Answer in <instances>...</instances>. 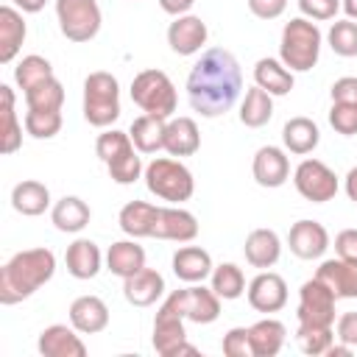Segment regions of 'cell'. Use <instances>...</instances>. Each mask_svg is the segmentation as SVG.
<instances>
[{
	"mask_svg": "<svg viewBox=\"0 0 357 357\" xmlns=\"http://www.w3.org/2000/svg\"><path fill=\"white\" fill-rule=\"evenodd\" d=\"M240 89H243V73L237 59L226 47L204 50L187 75V98L201 117L226 114L237 103Z\"/></svg>",
	"mask_w": 357,
	"mask_h": 357,
	"instance_id": "cell-1",
	"label": "cell"
},
{
	"mask_svg": "<svg viewBox=\"0 0 357 357\" xmlns=\"http://www.w3.org/2000/svg\"><path fill=\"white\" fill-rule=\"evenodd\" d=\"M56 273V257L50 248H28L14 254L0 271V304L11 307L33 296Z\"/></svg>",
	"mask_w": 357,
	"mask_h": 357,
	"instance_id": "cell-2",
	"label": "cell"
},
{
	"mask_svg": "<svg viewBox=\"0 0 357 357\" xmlns=\"http://www.w3.org/2000/svg\"><path fill=\"white\" fill-rule=\"evenodd\" d=\"M282 64L290 73H307L318 64L321 56V31L312 20L296 17L282 28V45H279Z\"/></svg>",
	"mask_w": 357,
	"mask_h": 357,
	"instance_id": "cell-3",
	"label": "cell"
},
{
	"mask_svg": "<svg viewBox=\"0 0 357 357\" xmlns=\"http://www.w3.org/2000/svg\"><path fill=\"white\" fill-rule=\"evenodd\" d=\"M120 117V84L112 73H89L84 81V120L106 128Z\"/></svg>",
	"mask_w": 357,
	"mask_h": 357,
	"instance_id": "cell-4",
	"label": "cell"
},
{
	"mask_svg": "<svg viewBox=\"0 0 357 357\" xmlns=\"http://www.w3.org/2000/svg\"><path fill=\"white\" fill-rule=\"evenodd\" d=\"M145 187L162 198V201H170V204H181V201H190L192 192H195V178L190 173L187 165H181L178 159H170V156H159L153 159L148 167H145Z\"/></svg>",
	"mask_w": 357,
	"mask_h": 357,
	"instance_id": "cell-5",
	"label": "cell"
},
{
	"mask_svg": "<svg viewBox=\"0 0 357 357\" xmlns=\"http://www.w3.org/2000/svg\"><path fill=\"white\" fill-rule=\"evenodd\" d=\"M131 100L145 114H153V117H162V120H167L176 112V103H178L176 86L167 78V73H162V70L137 73L134 81H131Z\"/></svg>",
	"mask_w": 357,
	"mask_h": 357,
	"instance_id": "cell-6",
	"label": "cell"
},
{
	"mask_svg": "<svg viewBox=\"0 0 357 357\" xmlns=\"http://www.w3.org/2000/svg\"><path fill=\"white\" fill-rule=\"evenodd\" d=\"M59 28L70 42H89L100 31L98 0H56Z\"/></svg>",
	"mask_w": 357,
	"mask_h": 357,
	"instance_id": "cell-7",
	"label": "cell"
},
{
	"mask_svg": "<svg viewBox=\"0 0 357 357\" xmlns=\"http://www.w3.org/2000/svg\"><path fill=\"white\" fill-rule=\"evenodd\" d=\"M335 301L337 296L318 279H307L298 290V326H332L335 324Z\"/></svg>",
	"mask_w": 357,
	"mask_h": 357,
	"instance_id": "cell-8",
	"label": "cell"
},
{
	"mask_svg": "<svg viewBox=\"0 0 357 357\" xmlns=\"http://www.w3.org/2000/svg\"><path fill=\"white\" fill-rule=\"evenodd\" d=\"M293 184H296L298 195H304L312 204L332 201L337 192V176L321 159H304L293 173Z\"/></svg>",
	"mask_w": 357,
	"mask_h": 357,
	"instance_id": "cell-9",
	"label": "cell"
},
{
	"mask_svg": "<svg viewBox=\"0 0 357 357\" xmlns=\"http://www.w3.org/2000/svg\"><path fill=\"white\" fill-rule=\"evenodd\" d=\"M170 298L178 307V312L192 324H212L220 315V296L212 287L206 290L204 284H192L184 290H173Z\"/></svg>",
	"mask_w": 357,
	"mask_h": 357,
	"instance_id": "cell-10",
	"label": "cell"
},
{
	"mask_svg": "<svg viewBox=\"0 0 357 357\" xmlns=\"http://www.w3.org/2000/svg\"><path fill=\"white\" fill-rule=\"evenodd\" d=\"M187 343V332H184V315L178 312V307L173 304V298L167 296L165 304L156 312L153 321V349L162 357H176L178 346Z\"/></svg>",
	"mask_w": 357,
	"mask_h": 357,
	"instance_id": "cell-11",
	"label": "cell"
},
{
	"mask_svg": "<svg viewBox=\"0 0 357 357\" xmlns=\"http://www.w3.org/2000/svg\"><path fill=\"white\" fill-rule=\"evenodd\" d=\"M206 36H209L206 22H204L201 17H195V14H181V17H176V20L170 22V28H167V45H170V50L178 53V56H192V53H198V50L206 45Z\"/></svg>",
	"mask_w": 357,
	"mask_h": 357,
	"instance_id": "cell-12",
	"label": "cell"
},
{
	"mask_svg": "<svg viewBox=\"0 0 357 357\" xmlns=\"http://www.w3.org/2000/svg\"><path fill=\"white\" fill-rule=\"evenodd\" d=\"M248 304L257 312H279L287 304V282L273 271H262L248 284Z\"/></svg>",
	"mask_w": 357,
	"mask_h": 357,
	"instance_id": "cell-13",
	"label": "cell"
},
{
	"mask_svg": "<svg viewBox=\"0 0 357 357\" xmlns=\"http://www.w3.org/2000/svg\"><path fill=\"white\" fill-rule=\"evenodd\" d=\"M287 245L298 259H318L329 248V231L318 220H296L287 231Z\"/></svg>",
	"mask_w": 357,
	"mask_h": 357,
	"instance_id": "cell-14",
	"label": "cell"
},
{
	"mask_svg": "<svg viewBox=\"0 0 357 357\" xmlns=\"http://www.w3.org/2000/svg\"><path fill=\"white\" fill-rule=\"evenodd\" d=\"M195 234H198V220L192 212H187L181 206H159L151 237L173 240V243H190V240H195Z\"/></svg>",
	"mask_w": 357,
	"mask_h": 357,
	"instance_id": "cell-15",
	"label": "cell"
},
{
	"mask_svg": "<svg viewBox=\"0 0 357 357\" xmlns=\"http://www.w3.org/2000/svg\"><path fill=\"white\" fill-rule=\"evenodd\" d=\"M75 326H64V324H53L47 329H42L39 335V354L45 357H86V346L84 340L75 335Z\"/></svg>",
	"mask_w": 357,
	"mask_h": 357,
	"instance_id": "cell-16",
	"label": "cell"
},
{
	"mask_svg": "<svg viewBox=\"0 0 357 357\" xmlns=\"http://www.w3.org/2000/svg\"><path fill=\"white\" fill-rule=\"evenodd\" d=\"M254 178L259 187H282L290 176V162L284 156L282 148L276 145H262L257 153H254Z\"/></svg>",
	"mask_w": 357,
	"mask_h": 357,
	"instance_id": "cell-17",
	"label": "cell"
},
{
	"mask_svg": "<svg viewBox=\"0 0 357 357\" xmlns=\"http://www.w3.org/2000/svg\"><path fill=\"white\" fill-rule=\"evenodd\" d=\"M70 324L81 335H98L109 326V307L98 296H78L70 304Z\"/></svg>",
	"mask_w": 357,
	"mask_h": 357,
	"instance_id": "cell-18",
	"label": "cell"
},
{
	"mask_svg": "<svg viewBox=\"0 0 357 357\" xmlns=\"http://www.w3.org/2000/svg\"><path fill=\"white\" fill-rule=\"evenodd\" d=\"M162 293H165V279L153 268H142L134 276L123 279V296L134 307H151L156 304V298H162Z\"/></svg>",
	"mask_w": 357,
	"mask_h": 357,
	"instance_id": "cell-19",
	"label": "cell"
},
{
	"mask_svg": "<svg viewBox=\"0 0 357 357\" xmlns=\"http://www.w3.org/2000/svg\"><path fill=\"white\" fill-rule=\"evenodd\" d=\"M315 276L337 296V298H357V262L349 259H324Z\"/></svg>",
	"mask_w": 357,
	"mask_h": 357,
	"instance_id": "cell-20",
	"label": "cell"
},
{
	"mask_svg": "<svg viewBox=\"0 0 357 357\" xmlns=\"http://www.w3.org/2000/svg\"><path fill=\"white\" fill-rule=\"evenodd\" d=\"M212 257L201 245H184L173 254V273L187 284L204 282L206 276H212Z\"/></svg>",
	"mask_w": 357,
	"mask_h": 357,
	"instance_id": "cell-21",
	"label": "cell"
},
{
	"mask_svg": "<svg viewBox=\"0 0 357 357\" xmlns=\"http://www.w3.org/2000/svg\"><path fill=\"white\" fill-rule=\"evenodd\" d=\"M201 148V131L192 117H173L165 128V151L170 156H192Z\"/></svg>",
	"mask_w": 357,
	"mask_h": 357,
	"instance_id": "cell-22",
	"label": "cell"
},
{
	"mask_svg": "<svg viewBox=\"0 0 357 357\" xmlns=\"http://www.w3.org/2000/svg\"><path fill=\"white\" fill-rule=\"evenodd\" d=\"M243 254H245L248 265H254V268H271L282 257V240H279V234L273 229H254L245 237Z\"/></svg>",
	"mask_w": 357,
	"mask_h": 357,
	"instance_id": "cell-23",
	"label": "cell"
},
{
	"mask_svg": "<svg viewBox=\"0 0 357 357\" xmlns=\"http://www.w3.org/2000/svg\"><path fill=\"white\" fill-rule=\"evenodd\" d=\"M106 268L114 276L128 279V276H134L137 271L145 268V248L134 240H117L106 251Z\"/></svg>",
	"mask_w": 357,
	"mask_h": 357,
	"instance_id": "cell-24",
	"label": "cell"
},
{
	"mask_svg": "<svg viewBox=\"0 0 357 357\" xmlns=\"http://www.w3.org/2000/svg\"><path fill=\"white\" fill-rule=\"evenodd\" d=\"M25 33H28V28H25L22 14L11 6H3L0 8V61L3 64L14 61V56L20 53L22 42H25Z\"/></svg>",
	"mask_w": 357,
	"mask_h": 357,
	"instance_id": "cell-25",
	"label": "cell"
},
{
	"mask_svg": "<svg viewBox=\"0 0 357 357\" xmlns=\"http://www.w3.org/2000/svg\"><path fill=\"white\" fill-rule=\"evenodd\" d=\"M248 337H251L254 357H273V354L282 351L284 337H287V329L276 318H262L254 326H248Z\"/></svg>",
	"mask_w": 357,
	"mask_h": 357,
	"instance_id": "cell-26",
	"label": "cell"
},
{
	"mask_svg": "<svg viewBox=\"0 0 357 357\" xmlns=\"http://www.w3.org/2000/svg\"><path fill=\"white\" fill-rule=\"evenodd\" d=\"M165 128H167V123L162 117L139 114L131 123L128 137L139 153H156V151H165Z\"/></svg>",
	"mask_w": 357,
	"mask_h": 357,
	"instance_id": "cell-27",
	"label": "cell"
},
{
	"mask_svg": "<svg viewBox=\"0 0 357 357\" xmlns=\"http://www.w3.org/2000/svg\"><path fill=\"white\" fill-rule=\"evenodd\" d=\"M282 142H284V148L290 153L304 156V153H312L318 148L321 131L310 117H290L284 123V128H282Z\"/></svg>",
	"mask_w": 357,
	"mask_h": 357,
	"instance_id": "cell-28",
	"label": "cell"
},
{
	"mask_svg": "<svg viewBox=\"0 0 357 357\" xmlns=\"http://www.w3.org/2000/svg\"><path fill=\"white\" fill-rule=\"evenodd\" d=\"M159 206L148 204V201H128L120 209V229L128 237H151L153 234V223H156Z\"/></svg>",
	"mask_w": 357,
	"mask_h": 357,
	"instance_id": "cell-29",
	"label": "cell"
},
{
	"mask_svg": "<svg viewBox=\"0 0 357 357\" xmlns=\"http://www.w3.org/2000/svg\"><path fill=\"white\" fill-rule=\"evenodd\" d=\"M64 262H67L70 276H75V279H92L100 271V248L92 240H84L81 237L73 245H67Z\"/></svg>",
	"mask_w": 357,
	"mask_h": 357,
	"instance_id": "cell-30",
	"label": "cell"
},
{
	"mask_svg": "<svg viewBox=\"0 0 357 357\" xmlns=\"http://www.w3.org/2000/svg\"><path fill=\"white\" fill-rule=\"evenodd\" d=\"M0 151L14 153L22 145V126L14 112V92L8 84H0Z\"/></svg>",
	"mask_w": 357,
	"mask_h": 357,
	"instance_id": "cell-31",
	"label": "cell"
},
{
	"mask_svg": "<svg viewBox=\"0 0 357 357\" xmlns=\"http://www.w3.org/2000/svg\"><path fill=\"white\" fill-rule=\"evenodd\" d=\"M11 206L20 212V215H28V218H36L42 215L47 206H50V190L42 184V181H20L14 184L11 190Z\"/></svg>",
	"mask_w": 357,
	"mask_h": 357,
	"instance_id": "cell-32",
	"label": "cell"
},
{
	"mask_svg": "<svg viewBox=\"0 0 357 357\" xmlns=\"http://www.w3.org/2000/svg\"><path fill=\"white\" fill-rule=\"evenodd\" d=\"M254 81L273 98H282L293 89V73L276 59H259L254 64Z\"/></svg>",
	"mask_w": 357,
	"mask_h": 357,
	"instance_id": "cell-33",
	"label": "cell"
},
{
	"mask_svg": "<svg viewBox=\"0 0 357 357\" xmlns=\"http://www.w3.org/2000/svg\"><path fill=\"white\" fill-rule=\"evenodd\" d=\"M89 218H92V212H89V206H86L78 195H64L61 201H56V206H53V212H50L53 226H56L59 231H67V234L81 231V229L89 223Z\"/></svg>",
	"mask_w": 357,
	"mask_h": 357,
	"instance_id": "cell-34",
	"label": "cell"
},
{
	"mask_svg": "<svg viewBox=\"0 0 357 357\" xmlns=\"http://www.w3.org/2000/svg\"><path fill=\"white\" fill-rule=\"evenodd\" d=\"M273 117V95H268L262 86H248L245 98L240 103V123L248 128H259Z\"/></svg>",
	"mask_w": 357,
	"mask_h": 357,
	"instance_id": "cell-35",
	"label": "cell"
},
{
	"mask_svg": "<svg viewBox=\"0 0 357 357\" xmlns=\"http://www.w3.org/2000/svg\"><path fill=\"white\" fill-rule=\"evenodd\" d=\"M47 78H53V67H50V61H47L45 56L31 53V56L20 59V64L14 67V81L20 84L22 92H28V89H33V86L45 84Z\"/></svg>",
	"mask_w": 357,
	"mask_h": 357,
	"instance_id": "cell-36",
	"label": "cell"
},
{
	"mask_svg": "<svg viewBox=\"0 0 357 357\" xmlns=\"http://www.w3.org/2000/svg\"><path fill=\"white\" fill-rule=\"evenodd\" d=\"M212 290L223 298V301H234L243 296L245 290V276L234 262H220L218 268H212Z\"/></svg>",
	"mask_w": 357,
	"mask_h": 357,
	"instance_id": "cell-37",
	"label": "cell"
},
{
	"mask_svg": "<svg viewBox=\"0 0 357 357\" xmlns=\"http://www.w3.org/2000/svg\"><path fill=\"white\" fill-rule=\"evenodd\" d=\"M25 103H28V109L61 112V106H64V86H61V81L53 75V78H47L45 84L28 89V92H25Z\"/></svg>",
	"mask_w": 357,
	"mask_h": 357,
	"instance_id": "cell-38",
	"label": "cell"
},
{
	"mask_svg": "<svg viewBox=\"0 0 357 357\" xmlns=\"http://www.w3.org/2000/svg\"><path fill=\"white\" fill-rule=\"evenodd\" d=\"M25 131L33 139H50L61 131V112H45V109H28L25 114Z\"/></svg>",
	"mask_w": 357,
	"mask_h": 357,
	"instance_id": "cell-39",
	"label": "cell"
},
{
	"mask_svg": "<svg viewBox=\"0 0 357 357\" xmlns=\"http://www.w3.org/2000/svg\"><path fill=\"white\" fill-rule=\"evenodd\" d=\"M326 39H329V47H332L337 56H343V59L357 56V22H351V20H337V22H332Z\"/></svg>",
	"mask_w": 357,
	"mask_h": 357,
	"instance_id": "cell-40",
	"label": "cell"
},
{
	"mask_svg": "<svg viewBox=\"0 0 357 357\" xmlns=\"http://www.w3.org/2000/svg\"><path fill=\"white\" fill-rule=\"evenodd\" d=\"M332 326H298L296 329V343L304 354H326L332 346Z\"/></svg>",
	"mask_w": 357,
	"mask_h": 357,
	"instance_id": "cell-41",
	"label": "cell"
},
{
	"mask_svg": "<svg viewBox=\"0 0 357 357\" xmlns=\"http://www.w3.org/2000/svg\"><path fill=\"white\" fill-rule=\"evenodd\" d=\"M106 167H109L112 181H117V184H134L139 178V173H142V162L137 156V148H128L126 153L114 156Z\"/></svg>",
	"mask_w": 357,
	"mask_h": 357,
	"instance_id": "cell-42",
	"label": "cell"
},
{
	"mask_svg": "<svg viewBox=\"0 0 357 357\" xmlns=\"http://www.w3.org/2000/svg\"><path fill=\"white\" fill-rule=\"evenodd\" d=\"M128 148H134L131 137H128L126 131H117V128H112V131H103V134L98 137V142H95V151H98V156H100L106 165H109L114 156L126 153Z\"/></svg>",
	"mask_w": 357,
	"mask_h": 357,
	"instance_id": "cell-43",
	"label": "cell"
},
{
	"mask_svg": "<svg viewBox=\"0 0 357 357\" xmlns=\"http://www.w3.org/2000/svg\"><path fill=\"white\" fill-rule=\"evenodd\" d=\"M329 126L337 134H343V137H354L357 134V106L332 103V109H329Z\"/></svg>",
	"mask_w": 357,
	"mask_h": 357,
	"instance_id": "cell-44",
	"label": "cell"
},
{
	"mask_svg": "<svg viewBox=\"0 0 357 357\" xmlns=\"http://www.w3.org/2000/svg\"><path fill=\"white\" fill-rule=\"evenodd\" d=\"M223 354L226 357H254L251 351V337L245 326H234L223 335Z\"/></svg>",
	"mask_w": 357,
	"mask_h": 357,
	"instance_id": "cell-45",
	"label": "cell"
},
{
	"mask_svg": "<svg viewBox=\"0 0 357 357\" xmlns=\"http://www.w3.org/2000/svg\"><path fill=\"white\" fill-rule=\"evenodd\" d=\"M298 8L307 20H332L340 8V0H298Z\"/></svg>",
	"mask_w": 357,
	"mask_h": 357,
	"instance_id": "cell-46",
	"label": "cell"
},
{
	"mask_svg": "<svg viewBox=\"0 0 357 357\" xmlns=\"http://www.w3.org/2000/svg\"><path fill=\"white\" fill-rule=\"evenodd\" d=\"M332 95V103H349V106H357V78L354 75H343L332 84L329 89Z\"/></svg>",
	"mask_w": 357,
	"mask_h": 357,
	"instance_id": "cell-47",
	"label": "cell"
},
{
	"mask_svg": "<svg viewBox=\"0 0 357 357\" xmlns=\"http://www.w3.org/2000/svg\"><path fill=\"white\" fill-rule=\"evenodd\" d=\"M248 8L259 20H276V17L284 14L287 0H248Z\"/></svg>",
	"mask_w": 357,
	"mask_h": 357,
	"instance_id": "cell-48",
	"label": "cell"
},
{
	"mask_svg": "<svg viewBox=\"0 0 357 357\" xmlns=\"http://www.w3.org/2000/svg\"><path fill=\"white\" fill-rule=\"evenodd\" d=\"M335 251H337L340 259L357 262V229H343L335 237Z\"/></svg>",
	"mask_w": 357,
	"mask_h": 357,
	"instance_id": "cell-49",
	"label": "cell"
},
{
	"mask_svg": "<svg viewBox=\"0 0 357 357\" xmlns=\"http://www.w3.org/2000/svg\"><path fill=\"white\" fill-rule=\"evenodd\" d=\"M337 340L357 346V312H343L337 318Z\"/></svg>",
	"mask_w": 357,
	"mask_h": 357,
	"instance_id": "cell-50",
	"label": "cell"
},
{
	"mask_svg": "<svg viewBox=\"0 0 357 357\" xmlns=\"http://www.w3.org/2000/svg\"><path fill=\"white\" fill-rule=\"evenodd\" d=\"M192 3H195V0H159L162 11H167V14H173V17L187 14V11L192 8Z\"/></svg>",
	"mask_w": 357,
	"mask_h": 357,
	"instance_id": "cell-51",
	"label": "cell"
},
{
	"mask_svg": "<svg viewBox=\"0 0 357 357\" xmlns=\"http://www.w3.org/2000/svg\"><path fill=\"white\" fill-rule=\"evenodd\" d=\"M45 3H47V0H14V6H17V8H22V11H28V14L42 11V8H45Z\"/></svg>",
	"mask_w": 357,
	"mask_h": 357,
	"instance_id": "cell-52",
	"label": "cell"
},
{
	"mask_svg": "<svg viewBox=\"0 0 357 357\" xmlns=\"http://www.w3.org/2000/svg\"><path fill=\"white\" fill-rule=\"evenodd\" d=\"M346 192H349V198L357 204V167H351V170L346 173Z\"/></svg>",
	"mask_w": 357,
	"mask_h": 357,
	"instance_id": "cell-53",
	"label": "cell"
},
{
	"mask_svg": "<svg viewBox=\"0 0 357 357\" xmlns=\"http://www.w3.org/2000/svg\"><path fill=\"white\" fill-rule=\"evenodd\" d=\"M326 354H329V357H346V354H351V346H349V343H337V346L332 343V346L326 349Z\"/></svg>",
	"mask_w": 357,
	"mask_h": 357,
	"instance_id": "cell-54",
	"label": "cell"
},
{
	"mask_svg": "<svg viewBox=\"0 0 357 357\" xmlns=\"http://www.w3.org/2000/svg\"><path fill=\"white\" fill-rule=\"evenodd\" d=\"M340 6H343V11L349 14V20H357V0H343Z\"/></svg>",
	"mask_w": 357,
	"mask_h": 357,
	"instance_id": "cell-55",
	"label": "cell"
}]
</instances>
